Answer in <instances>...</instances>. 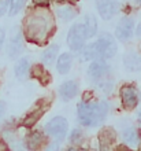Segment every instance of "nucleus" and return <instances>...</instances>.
Instances as JSON below:
<instances>
[{
	"label": "nucleus",
	"mask_w": 141,
	"mask_h": 151,
	"mask_svg": "<svg viewBox=\"0 0 141 151\" xmlns=\"http://www.w3.org/2000/svg\"><path fill=\"white\" fill-rule=\"evenodd\" d=\"M4 113H6V104L3 102H0V118L4 115Z\"/></svg>",
	"instance_id": "c85d7f7f"
},
{
	"label": "nucleus",
	"mask_w": 141,
	"mask_h": 151,
	"mask_svg": "<svg viewBox=\"0 0 141 151\" xmlns=\"http://www.w3.org/2000/svg\"><path fill=\"white\" fill-rule=\"evenodd\" d=\"M134 33V22L133 19L130 18H123V19L119 21V24L117 26V30H115V36L118 40H127L133 36Z\"/></svg>",
	"instance_id": "6e6552de"
},
{
	"label": "nucleus",
	"mask_w": 141,
	"mask_h": 151,
	"mask_svg": "<svg viewBox=\"0 0 141 151\" xmlns=\"http://www.w3.org/2000/svg\"><path fill=\"white\" fill-rule=\"evenodd\" d=\"M71 63H73V56L69 52H64L58 58L56 62V69L60 74H67L69 70L71 69Z\"/></svg>",
	"instance_id": "2eb2a0df"
},
{
	"label": "nucleus",
	"mask_w": 141,
	"mask_h": 151,
	"mask_svg": "<svg viewBox=\"0 0 141 151\" xmlns=\"http://www.w3.org/2000/svg\"><path fill=\"white\" fill-rule=\"evenodd\" d=\"M115 140H117V133L112 128H103L99 132V142L102 148H108Z\"/></svg>",
	"instance_id": "f8f14e48"
},
{
	"label": "nucleus",
	"mask_w": 141,
	"mask_h": 151,
	"mask_svg": "<svg viewBox=\"0 0 141 151\" xmlns=\"http://www.w3.org/2000/svg\"><path fill=\"white\" fill-rule=\"evenodd\" d=\"M136 35H137V36H140V37H141V22H140V24H138L137 29H136Z\"/></svg>",
	"instance_id": "c756f323"
},
{
	"label": "nucleus",
	"mask_w": 141,
	"mask_h": 151,
	"mask_svg": "<svg viewBox=\"0 0 141 151\" xmlns=\"http://www.w3.org/2000/svg\"><path fill=\"white\" fill-rule=\"evenodd\" d=\"M123 66L129 72H140L141 70V56L137 52L130 51L123 55Z\"/></svg>",
	"instance_id": "1a4fd4ad"
},
{
	"label": "nucleus",
	"mask_w": 141,
	"mask_h": 151,
	"mask_svg": "<svg viewBox=\"0 0 141 151\" xmlns=\"http://www.w3.org/2000/svg\"><path fill=\"white\" fill-rule=\"evenodd\" d=\"M96 58H100L97 44L92 43V44H88L86 47H82V59L84 60H93Z\"/></svg>",
	"instance_id": "aec40b11"
},
{
	"label": "nucleus",
	"mask_w": 141,
	"mask_h": 151,
	"mask_svg": "<svg viewBox=\"0 0 141 151\" xmlns=\"http://www.w3.org/2000/svg\"><path fill=\"white\" fill-rule=\"evenodd\" d=\"M29 70H30V62H29V58H21L18 62L15 63V68H14V72H15V77L19 80H25L29 74Z\"/></svg>",
	"instance_id": "4468645a"
},
{
	"label": "nucleus",
	"mask_w": 141,
	"mask_h": 151,
	"mask_svg": "<svg viewBox=\"0 0 141 151\" xmlns=\"http://www.w3.org/2000/svg\"><path fill=\"white\" fill-rule=\"evenodd\" d=\"M122 137L132 147H136L138 144V133L134 128H126L125 131L122 132Z\"/></svg>",
	"instance_id": "4be33fe9"
},
{
	"label": "nucleus",
	"mask_w": 141,
	"mask_h": 151,
	"mask_svg": "<svg viewBox=\"0 0 141 151\" xmlns=\"http://www.w3.org/2000/svg\"><path fill=\"white\" fill-rule=\"evenodd\" d=\"M56 1H63V3H75L78 0H56Z\"/></svg>",
	"instance_id": "7c9ffc66"
},
{
	"label": "nucleus",
	"mask_w": 141,
	"mask_h": 151,
	"mask_svg": "<svg viewBox=\"0 0 141 151\" xmlns=\"http://www.w3.org/2000/svg\"><path fill=\"white\" fill-rule=\"evenodd\" d=\"M21 50H22V35L21 32H15L11 37V41L8 44L7 52L10 58H15V56L19 55Z\"/></svg>",
	"instance_id": "ddd939ff"
},
{
	"label": "nucleus",
	"mask_w": 141,
	"mask_h": 151,
	"mask_svg": "<svg viewBox=\"0 0 141 151\" xmlns=\"http://www.w3.org/2000/svg\"><path fill=\"white\" fill-rule=\"evenodd\" d=\"M56 12H58L59 18H62V19H64V21H71L74 17H77V11H75L74 8L67 7V6H64V7H59Z\"/></svg>",
	"instance_id": "5701e85b"
},
{
	"label": "nucleus",
	"mask_w": 141,
	"mask_h": 151,
	"mask_svg": "<svg viewBox=\"0 0 141 151\" xmlns=\"http://www.w3.org/2000/svg\"><path fill=\"white\" fill-rule=\"evenodd\" d=\"M34 6H39V7H48L51 4V0H31Z\"/></svg>",
	"instance_id": "bb28decb"
},
{
	"label": "nucleus",
	"mask_w": 141,
	"mask_h": 151,
	"mask_svg": "<svg viewBox=\"0 0 141 151\" xmlns=\"http://www.w3.org/2000/svg\"><path fill=\"white\" fill-rule=\"evenodd\" d=\"M25 37L36 44H44L54 33V19L51 12L47 10H34L31 11L24 24Z\"/></svg>",
	"instance_id": "f257e3e1"
},
{
	"label": "nucleus",
	"mask_w": 141,
	"mask_h": 151,
	"mask_svg": "<svg viewBox=\"0 0 141 151\" xmlns=\"http://www.w3.org/2000/svg\"><path fill=\"white\" fill-rule=\"evenodd\" d=\"M4 39H6V33H4L3 29H0V50H1V47H3Z\"/></svg>",
	"instance_id": "cd10ccee"
},
{
	"label": "nucleus",
	"mask_w": 141,
	"mask_h": 151,
	"mask_svg": "<svg viewBox=\"0 0 141 151\" xmlns=\"http://www.w3.org/2000/svg\"><path fill=\"white\" fill-rule=\"evenodd\" d=\"M58 52H59V45H56V44L49 45V47L41 54V62H43L44 65H52L55 62L56 56H58Z\"/></svg>",
	"instance_id": "a211bd4d"
},
{
	"label": "nucleus",
	"mask_w": 141,
	"mask_h": 151,
	"mask_svg": "<svg viewBox=\"0 0 141 151\" xmlns=\"http://www.w3.org/2000/svg\"><path fill=\"white\" fill-rule=\"evenodd\" d=\"M121 99L122 104H123V107L126 110H133L134 107H137L140 95H138V91L133 85H123L121 88Z\"/></svg>",
	"instance_id": "423d86ee"
},
{
	"label": "nucleus",
	"mask_w": 141,
	"mask_h": 151,
	"mask_svg": "<svg viewBox=\"0 0 141 151\" xmlns=\"http://www.w3.org/2000/svg\"><path fill=\"white\" fill-rule=\"evenodd\" d=\"M81 139H82V131L78 129V128H74L70 133V137H69L70 143H78Z\"/></svg>",
	"instance_id": "393cba45"
},
{
	"label": "nucleus",
	"mask_w": 141,
	"mask_h": 151,
	"mask_svg": "<svg viewBox=\"0 0 141 151\" xmlns=\"http://www.w3.org/2000/svg\"><path fill=\"white\" fill-rule=\"evenodd\" d=\"M99 48V52H100V58L103 59H108V58H112L117 52V43L111 35L108 33H104L99 37V40L96 41Z\"/></svg>",
	"instance_id": "39448f33"
},
{
	"label": "nucleus",
	"mask_w": 141,
	"mask_h": 151,
	"mask_svg": "<svg viewBox=\"0 0 141 151\" xmlns=\"http://www.w3.org/2000/svg\"><path fill=\"white\" fill-rule=\"evenodd\" d=\"M25 3H26V0H10V10H8L10 15H16L22 10Z\"/></svg>",
	"instance_id": "b1692460"
},
{
	"label": "nucleus",
	"mask_w": 141,
	"mask_h": 151,
	"mask_svg": "<svg viewBox=\"0 0 141 151\" xmlns=\"http://www.w3.org/2000/svg\"><path fill=\"white\" fill-rule=\"evenodd\" d=\"M137 117H138V124H140V125H141V110H140V113H138V115H137Z\"/></svg>",
	"instance_id": "473e14b6"
},
{
	"label": "nucleus",
	"mask_w": 141,
	"mask_h": 151,
	"mask_svg": "<svg viewBox=\"0 0 141 151\" xmlns=\"http://www.w3.org/2000/svg\"><path fill=\"white\" fill-rule=\"evenodd\" d=\"M31 77H34L43 84V85H47L49 81H51V76L49 73L45 72L43 68V65H34L31 68Z\"/></svg>",
	"instance_id": "f3484780"
},
{
	"label": "nucleus",
	"mask_w": 141,
	"mask_h": 151,
	"mask_svg": "<svg viewBox=\"0 0 141 151\" xmlns=\"http://www.w3.org/2000/svg\"><path fill=\"white\" fill-rule=\"evenodd\" d=\"M44 111H45V109H36L34 111H31L30 114H28L25 117V119L22 121L21 125H22V127H26V128H31L40 118H41V115L44 114Z\"/></svg>",
	"instance_id": "412c9836"
},
{
	"label": "nucleus",
	"mask_w": 141,
	"mask_h": 151,
	"mask_svg": "<svg viewBox=\"0 0 141 151\" xmlns=\"http://www.w3.org/2000/svg\"><path fill=\"white\" fill-rule=\"evenodd\" d=\"M82 25H84L86 39H90V37H93L97 33V22H96V18L93 15H85V19H84Z\"/></svg>",
	"instance_id": "dca6fc26"
},
{
	"label": "nucleus",
	"mask_w": 141,
	"mask_h": 151,
	"mask_svg": "<svg viewBox=\"0 0 141 151\" xmlns=\"http://www.w3.org/2000/svg\"><path fill=\"white\" fill-rule=\"evenodd\" d=\"M86 35L82 24H74L67 33V44L71 51H81L85 45Z\"/></svg>",
	"instance_id": "20e7f679"
},
{
	"label": "nucleus",
	"mask_w": 141,
	"mask_h": 151,
	"mask_svg": "<svg viewBox=\"0 0 141 151\" xmlns=\"http://www.w3.org/2000/svg\"><path fill=\"white\" fill-rule=\"evenodd\" d=\"M56 148H58V144H49L48 150H56Z\"/></svg>",
	"instance_id": "2f4dec72"
},
{
	"label": "nucleus",
	"mask_w": 141,
	"mask_h": 151,
	"mask_svg": "<svg viewBox=\"0 0 141 151\" xmlns=\"http://www.w3.org/2000/svg\"><path fill=\"white\" fill-rule=\"evenodd\" d=\"M43 143V135L40 132H31L26 136V140H25V144H26V148L29 150H36L39 148Z\"/></svg>",
	"instance_id": "6ab92c4d"
},
{
	"label": "nucleus",
	"mask_w": 141,
	"mask_h": 151,
	"mask_svg": "<svg viewBox=\"0 0 141 151\" xmlns=\"http://www.w3.org/2000/svg\"><path fill=\"white\" fill-rule=\"evenodd\" d=\"M96 6H97V11L103 19L108 21L112 18L114 12H115L112 0H96Z\"/></svg>",
	"instance_id": "9b49d317"
},
{
	"label": "nucleus",
	"mask_w": 141,
	"mask_h": 151,
	"mask_svg": "<svg viewBox=\"0 0 141 151\" xmlns=\"http://www.w3.org/2000/svg\"><path fill=\"white\" fill-rule=\"evenodd\" d=\"M10 8V0H1L0 1V17H3Z\"/></svg>",
	"instance_id": "a878e982"
},
{
	"label": "nucleus",
	"mask_w": 141,
	"mask_h": 151,
	"mask_svg": "<svg viewBox=\"0 0 141 151\" xmlns=\"http://www.w3.org/2000/svg\"><path fill=\"white\" fill-rule=\"evenodd\" d=\"M110 72V66L106 63V60L103 58H96V59L92 60V63L89 65V69H88V74L92 80L94 81H99L102 80L107 73Z\"/></svg>",
	"instance_id": "0eeeda50"
},
{
	"label": "nucleus",
	"mask_w": 141,
	"mask_h": 151,
	"mask_svg": "<svg viewBox=\"0 0 141 151\" xmlns=\"http://www.w3.org/2000/svg\"><path fill=\"white\" fill-rule=\"evenodd\" d=\"M77 92H78V84L75 83V81H66V83H63L59 88V93H60V98L63 100H71L77 95Z\"/></svg>",
	"instance_id": "9d476101"
},
{
	"label": "nucleus",
	"mask_w": 141,
	"mask_h": 151,
	"mask_svg": "<svg viewBox=\"0 0 141 151\" xmlns=\"http://www.w3.org/2000/svg\"><path fill=\"white\" fill-rule=\"evenodd\" d=\"M108 113V104L106 102H81L77 107V114L81 125L88 128L97 127L104 121Z\"/></svg>",
	"instance_id": "f03ea898"
},
{
	"label": "nucleus",
	"mask_w": 141,
	"mask_h": 151,
	"mask_svg": "<svg viewBox=\"0 0 141 151\" xmlns=\"http://www.w3.org/2000/svg\"><path fill=\"white\" fill-rule=\"evenodd\" d=\"M69 122L64 117H55L51 121H48L45 125V131L49 136H52L56 142H62L67 135Z\"/></svg>",
	"instance_id": "7ed1b4c3"
}]
</instances>
